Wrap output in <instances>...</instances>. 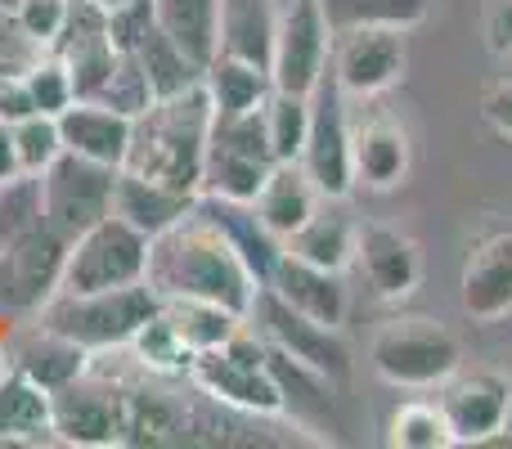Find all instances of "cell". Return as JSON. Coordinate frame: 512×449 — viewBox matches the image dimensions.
<instances>
[{
  "label": "cell",
  "instance_id": "45",
  "mask_svg": "<svg viewBox=\"0 0 512 449\" xmlns=\"http://www.w3.org/2000/svg\"><path fill=\"white\" fill-rule=\"evenodd\" d=\"M18 5H23V0H0V14L14 18V14H18Z\"/></svg>",
  "mask_w": 512,
  "mask_h": 449
},
{
  "label": "cell",
  "instance_id": "28",
  "mask_svg": "<svg viewBox=\"0 0 512 449\" xmlns=\"http://www.w3.org/2000/svg\"><path fill=\"white\" fill-rule=\"evenodd\" d=\"M50 436V391L9 369L0 382V445H36Z\"/></svg>",
  "mask_w": 512,
  "mask_h": 449
},
{
  "label": "cell",
  "instance_id": "13",
  "mask_svg": "<svg viewBox=\"0 0 512 449\" xmlns=\"http://www.w3.org/2000/svg\"><path fill=\"white\" fill-rule=\"evenodd\" d=\"M68 238L41 225L0 252V315H36L59 292Z\"/></svg>",
  "mask_w": 512,
  "mask_h": 449
},
{
  "label": "cell",
  "instance_id": "21",
  "mask_svg": "<svg viewBox=\"0 0 512 449\" xmlns=\"http://www.w3.org/2000/svg\"><path fill=\"white\" fill-rule=\"evenodd\" d=\"M198 198L194 194H180L171 185H158V180L140 176V171H117V185H113V216H122L126 225H135L140 234L158 238L162 229H171L176 221H185L194 212Z\"/></svg>",
  "mask_w": 512,
  "mask_h": 449
},
{
  "label": "cell",
  "instance_id": "20",
  "mask_svg": "<svg viewBox=\"0 0 512 449\" xmlns=\"http://www.w3.org/2000/svg\"><path fill=\"white\" fill-rule=\"evenodd\" d=\"M319 203H324V194L315 189V180L306 176L301 162H274L261 194H256V203H252V212L274 243H288V238L319 212Z\"/></svg>",
  "mask_w": 512,
  "mask_h": 449
},
{
  "label": "cell",
  "instance_id": "30",
  "mask_svg": "<svg viewBox=\"0 0 512 449\" xmlns=\"http://www.w3.org/2000/svg\"><path fill=\"white\" fill-rule=\"evenodd\" d=\"M355 243H360V225H351L346 216L319 207V212L283 243V252L301 256V261H310V265H324V270H346V265H355Z\"/></svg>",
  "mask_w": 512,
  "mask_h": 449
},
{
  "label": "cell",
  "instance_id": "39",
  "mask_svg": "<svg viewBox=\"0 0 512 449\" xmlns=\"http://www.w3.org/2000/svg\"><path fill=\"white\" fill-rule=\"evenodd\" d=\"M68 5L72 0H23L9 23H14L36 50H50V45L59 41L63 23H68Z\"/></svg>",
  "mask_w": 512,
  "mask_h": 449
},
{
  "label": "cell",
  "instance_id": "18",
  "mask_svg": "<svg viewBox=\"0 0 512 449\" xmlns=\"http://www.w3.org/2000/svg\"><path fill=\"white\" fill-rule=\"evenodd\" d=\"M131 126H135V117L117 113V108L99 104V99H72L59 113L63 149L81 153V158H90V162H104V167H126Z\"/></svg>",
  "mask_w": 512,
  "mask_h": 449
},
{
  "label": "cell",
  "instance_id": "31",
  "mask_svg": "<svg viewBox=\"0 0 512 449\" xmlns=\"http://www.w3.org/2000/svg\"><path fill=\"white\" fill-rule=\"evenodd\" d=\"M319 5H324V18L333 32H346V27H396V32H409V27H418L432 14L436 0H319Z\"/></svg>",
  "mask_w": 512,
  "mask_h": 449
},
{
  "label": "cell",
  "instance_id": "11",
  "mask_svg": "<svg viewBox=\"0 0 512 449\" xmlns=\"http://www.w3.org/2000/svg\"><path fill=\"white\" fill-rule=\"evenodd\" d=\"M405 32L396 27H346L333 32V59L328 72L342 86L346 99H373L382 90H391L405 77Z\"/></svg>",
  "mask_w": 512,
  "mask_h": 449
},
{
  "label": "cell",
  "instance_id": "5",
  "mask_svg": "<svg viewBox=\"0 0 512 449\" xmlns=\"http://www.w3.org/2000/svg\"><path fill=\"white\" fill-rule=\"evenodd\" d=\"M189 378L212 400H221V405H230V409H243V414H256V418L288 414L283 391L270 369V346H265V337L256 333L252 324H243L221 351L194 355Z\"/></svg>",
  "mask_w": 512,
  "mask_h": 449
},
{
  "label": "cell",
  "instance_id": "36",
  "mask_svg": "<svg viewBox=\"0 0 512 449\" xmlns=\"http://www.w3.org/2000/svg\"><path fill=\"white\" fill-rule=\"evenodd\" d=\"M14 153H18V171L41 176V171L63 153L59 117H45V113L18 117V122H14Z\"/></svg>",
  "mask_w": 512,
  "mask_h": 449
},
{
  "label": "cell",
  "instance_id": "6",
  "mask_svg": "<svg viewBox=\"0 0 512 449\" xmlns=\"http://www.w3.org/2000/svg\"><path fill=\"white\" fill-rule=\"evenodd\" d=\"M144 274H149V234L108 212L68 243L59 292L126 288V283H144Z\"/></svg>",
  "mask_w": 512,
  "mask_h": 449
},
{
  "label": "cell",
  "instance_id": "27",
  "mask_svg": "<svg viewBox=\"0 0 512 449\" xmlns=\"http://www.w3.org/2000/svg\"><path fill=\"white\" fill-rule=\"evenodd\" d=\"M131 54H135V63H140L144 81H149L153 99L180 95V90H189V86H198V81H203V68H198V63L189 59V54L180 50V45L171 41V36L162 32L153 18H149V27L135 36Z\"/></svg>",
  "mask_w": 512,
  "mask_h": 449
},
{
  "label": "cell",
  "instance_id": "19",
  "mask_svg": "<svg viewBox=\"0 0 512 449\" xmlns=\"http://www.w3.org/2000/svg\"><path fill=\"white\" fill-rule=\"evenodd\" d=\"M409 162H414L409 135H405V126L391 122V117H373V122H364L351 131L355 185L373 189V194H391V189L405 185Z\"/></svg>",
  "mask_w": 512,
  "mask_h": 449
},
{
  "label": "cell",
  "instance_id": "23",
  "mask_svg": "<svg viewBox=\"0 0 512 449\" xmlns=\"http://www.w3.org/2000/svg\"><path fill=\"white\" fill-rule=\"evenodd\" d=\"M153 23L207 72L221 54V0H149Z\"/></svg>",
  "mask_w": 512,
  "mask_h": 449
},
{
  "label": "cell",
  "instance_id": "41",
  "mask_svg": "<svg viewBox=\"0 0 512 449\" xmlns=\"http://www.w3.org/2000/svg\"><path fill=\"white\" fill-rule=\"evenodd\" d=\"M27 113H36V108H32V95H27V86H23V68L18 72L0 68V122L14 126L18 117H27Z\"/></svg>",
  "mask_w": 512,
  "mask_h": 449
},
{
  "label": "cell",
  "instance_id": "32",
  "mask_svg": "<svg viewBox=\"0 0 512 449\" xmlns=\"http://www.w3.org/2000/svg\"><path fill=\"white\" fill-rule=\"evenodd\" d=\"M265 131H270L274 162H297L310 135V95L270 90V99H265Z\"/></svg>",
  "mask_w": 512,
  "mask_h": 449
},
{
  "label": "cell",
  "instance_id": "8",
  "mask_svg": "<svg viewBox=\"0 0 512 449\" xmlns=\"http://www.w3.org/2000/svg\"><path fill=\"white\" fill-rule=\"evenodd\" d=\"M122 167H104L81 153L63 149L50 167L41 171V203H45V225L59 229L63 238H77L81 229L104 221L113 212V185Z\"/></svg>",
  "mask_w": 512,
  "mask_h": 449
},
{
  "label": "cell",
  "instance_id": "16",
  "mask_svg": "<svg viewBox=\"0 0 512 449\" xmlns=\"http://www.w3.org/2000/svg\"><path fill=\"white\" fill-rule=\"evenodd\" d=\"M355 265L369 279V288L382 301H405L423 283V252L418 243L396 225H360V243H355Z\"/></svg>",
  "mask_w": 512,
  "mask_h": 449
},
{
  "label": "cell",
  "instance_id": "3",
  "mask_svg": "<svg viewBox=\"0 0 512 449\" xmlns=\"http://www.w3.org/2000/svg\"><path fill=\"white\" fill-rule=\"evenodd\" d=\"M162 310V297L153 283H126V288H99V292H54L32 324L50 328V333L77 342L81 351L104 355V351H126L131 337Z\"/></svg>",
  "mask_w": 512,
  "mask_h": 449
},
{
  "label": "cell",
  "instance_id": "46",
  "mask_svg": "<svg viewBox=\"0 0 512 449\" xmlns=\"http://www.w3.org/2000/svg\"><path fill=\"white\" fill-rule=\"evenodd\" d=\"M504 445H512V409H508V427H504Z\"/></svg>",
  "mask_w": 512,
  "mask_h": 449
},
{
  "label": "cell",
  "instance_id": "7",
  "mask_svg": "<svg viewBox=\"0 0 512 449\" xmlns=\"http://www.w3.org/2000/svg\"><path fill=\"white\" fill-rule=\"evenodd\" d=\"M248 324L265 337V346L283 351L292 364L319 373L324 382L351 378V351H346V342H342V328H328V324H315V319L297 315V310L283 306L270 288H256Z\"/></svg>",
  "mask_w": 512,
  "mask_h": 449
},
{
  "label": "cell",
  "instance_id": "44",
  "mask_svg": "<svg viewBox=\"0 0 512 449\" xmlns=\"http://www.w3.org/2000/svg\"><path fill=\"white\" fill-rule=\"evenodd\" d=\"M99 9H126V5H140V0H95Z\"/></svg>",
  "mask_w": 512,
  "mask_h": 449
},
{
  "label": "cell",
  "instance_id": "38",
  "mask_svg": "<svg viewBox=\"0 0 512 449\" xmlns=\"http://www.w3.org/2000/svg\"><path fill=\"white\" fill-rule=\"evenodd\" d=\"M95 99L108 108H117V113H126V117H140L144 108L153 104V90H149V81H144V72H140V63H135L131 50H122L113 77L104 81V90H99Z\"/></svg>",
  "mask_w": 512,
  "mask_h": 449
},
{
  "label": "cell",
  "instance_id": "4",
  "mask_svg": "<svg viewBox=\"0 0 512 449\" xmlns=\"http://www.w3.org/2000/svg\"><path fill=\"white\" fill-rule=\"evenodd\" d=\"M369 364L382 382L391 387H441L450 373L463 369V342L427 315H400L373 333L369 342Z\"/></svg>",
  "mask_w": 512,
  "mask_h": 449
},
{
  "label": "cell",
  "instance_id": "22",
  "mask_svg": "<svg viewBox=\"0 0 512 449\" xmlns=\"http://www.w3.org/2000/svg\"><path fill=\"white\" fill-rule=\"evenodd\" d=\"M9 360H14V369L23 373V378H32L36 387L59 391V387H68V382H77L81 373H86L90 351H81L77 342H68V337L50 333V328L32 324V328H27V333L14 342Z\"/></svg>",
  "mask_w": 512,
  "mask_h": 449
},
{
  "label": "cell",
  "instance_id": "37",
  "mask_svg": "<svg viewBox=\"0 0 512 449\" xmlns=\"http://www.w3.org/2000/svg\"><path fill=\"white\" fill-rule=\"evenodd\" d=\"M23 86H27V95H32V108L45 117H59L63 108L77 99L68 68H63V59L50 50H41V59H32L23 68Z\"/></svg>",
  "mask_w": 512,
  "mask_h": 449
},
{
  "label": "cell",
  "instance_id": "25",
  "mask_svg": "<svg viewBox=\"0 0 512 449\" xmlns=\"http://www.w3.org/2000/svg\"><path fill=\"white\" fill-rule=\"evenodd\" d=\"M162 315H167V324L176 328V337L194 355L221 351V346L248 324V315L221 306V301H203V297H162Z\"/></svg>",
  "mask_w": 512,
  "mask_h": 449
},
{
  "label": "cell",
  "instance_id": "40",
  "mask_svg": "<svg viewBox=\"0 0 512 449\" xmlns=\"http://www.w3.org/2000/svg\"><path fill=\"white\" fill-rule=\"evenodd\" d=\"M481 117H486V126L495 135L512 140V77L508 81H495V86L481 95Z\"/></svg>",
  "mask_w": 512,
  "mask_h": 449
},
{
  "label": "cell",
  "instance_id": "12",
  "mask_svg": "<svg viewBox=\"0 0 512 449\" xmlns=\"http://www.w3.org/2000/svg\"><path fill=\"white\" fill-rule=\"evenodd\" d=\"M436 405H441L445 423H450L454 445H504L512 378L495 369H472V373L459 369L441 382Z\"/></svg>",
  "mask_w": 512,
  "mask_h": 449
},
{
  "label": "cell",
  "instance_id": "33",
  "mask_svg": "<svg viewBox=\"0 0 512 449\" xmlns=\"http://www.w3.org/2000/svg\"><path fill=\"white\" fill-rule=\"evenodd\" d=\"M45 225V203H41V176H18L0 180V252L27 238L32 229Z\"/></svg>",
  "mask_w": 512,
  "mask_h": 449
},
{
  "label": "cell",
  "instance_id": "26",
  "mask_svg": "<svg viewBox=\"0 0 512 449\" xmlns=\"http://www.w3.org/2000/svg\"><path fill=\"white\" fill-rule=\"evenodd\" d=\"M274 162H261L243 149H230L221 140H207V158H203V185L198 198H221V203H256L265 176Z\"/></svg>",
  "mask_w": 512,
  "mask_h": 449
},
{
  "label": "cell",
  "instance_id": "2",
  "mask_svg": "<svg viewBox=\"0 0 512 449\" xmlns=\"http://www.w3.org/2000/svg\"><path fill=\"white\" fill-rule=\"evenodd\" d=\"M212 99H207L203 81L180 95L153 99L131 126V153H126V171L171 185L180 194H194L203 185V158L207 140H212Z\"/></svg>",
  "mask_w": 512,
  "mask_h": 449
},
{
  "label": "cell",
  "instance_id": "10",
  "mask_svg": "<svg viewBox=\"0 0 512 449\" xmlns=\"http://www.w3.org/2000/svg\"><path fill=\"white\" fill-rule=\"evenodd\" d=\"M351 131L355 126L346 122V95L333 81V72H328V77L315 86V95H310V135H306V149H301V158H297L328 203H342V198L355 189Z\"/></svg>",
  "mask_w": 512,
  "mask_h": 449
},
{
  "label": "cell",
  "instance_id": "29",
  "mask_svg": "<svg viewBox=\"0 0 512 449\" xmlns=\"http://www.w3.org/2000/svg\"><path fill=\"white\" fill-rule=\"evenodd\" d=\"M279 9L274 0H221V50L270 68Z\"/></svg>",
  "mask_w": 512,
  "mask_h": 449
},
{
  "label": "cell",
  "instance_id": "14",
  "mask_svg": "<svg viewBox=\"0 0 512 449\" xmlns=\"http://www.w3.org/2000/svg\"><path fill=\"white\" fill-rule=\"evenodd\" d=\"M50 432L54 441L81 445V449L126 445V396L95 387L81 373L77 382L50 391Z\"/></svg>",
  "mask_w": 512,
  "mask_h": 449
},
{
  "label": "cell",
  "instance_id": "34",
  "mask_svg": "<svg viewBox=\"0 0 512 449\" xmlns=\"http://www.w3.org/2000/svg\"><path fill=\"white\" fill-rule=\"evenodd\" d=\"M387 441L396 449H450L454 432L436 400H405L387 423Z\"/></svg>",
  "mask_w": 512,
  "mask_h": 449
},
{
  "label": "cell",
  "instance_id": "43",
  "mask_svg": "<svg viewBox=\"0 0 512 449\" xmlns=\"http://www.w3.org/2000/svg\"><path fill=\"white\" fill-rule=\"evenodd\" d=\"M18 176V153H14V126L0 122V180Z\"/></svg>",
  "mask_w": 512,
  "mask_h": 449
},
{
  "label": "cell",
  "instance_id": "15",
  "mask_svg": "<svg viewBox=\"0 0 512 449\" xmlns=\"http://www.w3.org/2000/svg\"><path fill=\"white\" fill-rule=\"evenodd\" d=\"M459 301L477 324H499L512 315V229L486 234L463 256Z\"/></svg>",
  "mask_w": 512,
  "mask_h": 449
},
{
  "label": "cell",
  "instance_id": "9",
  "mask_svg": "<svg viewBox=\"0 0 512 449\" xmlns=\"http://www.w3.org/2000/svg\"><path fill=\"white\" fill-rule=\"evenodd\" d=\"M328 59H333V27L324 18V5L319 0H288L279 9L270 45L274 90L315 95V86L328 77Z\"/></svg>",
  "mask_w": 512,
  "mask_h": 449
},
{
  "label": "cell",
  "instance_id": "17",
  "mask_svg": "<svg viewBox=\"0 0 512 449\" xmlns=\"http://www.w3.org/2000/svg\"><path fill=\"white\" fill-rule=\"evenodd\" d=\"M261 288H270L283 306H292L297 315L315 319V324L342 328V319H346L342 270H324V265H310L292 252H279L270 265V279H265Z\"/></svg>",
  "mask_w": 512,
  "mask_h": 449
},
{
  "label": "cell",
  "instance_id": "1",
  "mask_svg": "<svg viewBox=\"0 0 512 449\" xmlns=\"http://www.w3.org/2000/svg\"><path fill=\"white\" fill-rule=\"evenodd\" d=\"M144 279L153 283L158 297H203V301H221V306L239 310V315H248L256 288H261L252 265L234 247V238L198 203L185 221L149 238V274Z\"/></svg>",
  "mask_w": 512,
  "mask_h": 449
},
{
  "label": "cell",
  "instance_id": "42",
  "mask_svg": "<svg viewBox=\"0 0 512 449\" xmlns=\"http://www.w3.org/2000/svg\"><path fill=\"white\" fill-rule=\"evenodd\" d=\"M486 36L495 54H512V0H495L486 14Z\"/></svg>",
  "mask_w": 512,
  "mask_h": 449
},
{
  "label": "cell",
  "instance_id": "24",
  "mask_svg": "<svg viewBox=\"0 0 512 449\" xmlns=\"http://www.w3.org/2000/svg\"><path fill=\"white\" fill-rule=\"evenodd\" d=\"M203 90H207V99H212L216 117H234V113H248V108L265 104L270 90H274V81H270V68L221 50L212 63H207Z\"/></svg>",
  "mask_w": 512,
  "mask_h": 449
},
{
  "label": "cell",
  "instance_id": "35",
  "mask_svg": "<svg viewBox=\"0 0 512 449\" xmlns=\"http://www.w3.org/2000/svg\"><path fill=\"white\" fill-rule=\"evenodd\" d=\"M126 351H131L149 373H185V378H189V369H194V351H189V346L176 337V328L167 324V315H162V310L131 337V346H126Z\"/></svg>",
  "mask_w": 512,
  "mask_h": 449
}]
</instances>
